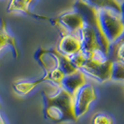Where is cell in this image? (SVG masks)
Returning <instances> with one entry per match:
<instances>
[{
  "label": "cell",
  "instance_id": "cell-1",
  "mask_svg": "<svg viewBox=\"0 0 124 124\" xmlns=\"http://www.w3.org/2000/svg\"><path fill=\"white\" fill-rule=\"evenodd\" d=\"M44 102V117L55 123L76 122L78 118L75 113V97L63 88H58V92L50 95L42 92Z\"/></svg>",
  "mask_w": 124,
  "mask_h": 124
},
{
  "label": "cell",
  "instance_id": "cell-2",
  "mask_svg": "<svg viewBox=\"0 0 124 124\" xmlns=\"http://www.w3.org/2000/svg\"><path fill=\"white\" fill-rule=\"evenodd\" d=\"M74 8L77 12H78L82 16L85 22V24L93 28L94 32L97 34L102 47V50L104 54L106 57H108L110 53L111 43L109 42L103 29L100 19L99 8L89 4L85 0H77L74 4Z\"/></svg>",
  "mask_w": 124,
  "mask_h": 124
},
{
  "label": "cell",
  "instance_id": "cell-3",
  "mask_svg": "<svg viewBox=\"0 0 124 124\" xmlns=\"http://www.w3.org/2000/svg\"><path fill=\"white\" fill-rule=\"evenodd\" d=\"M113 62L112 59L99 51L87 57L80 70L99 82H106L111 80Z\"/></svg>",
  "mask_w": 124,
  "mask_h": 124
},
{
  "label": "cell",
  "instance_id": "cell-4",
  "mask_svg": "<svg viewBox=\"0 0 124 124\" xmlns=\"http://www.w3.org/2000/svg\"><path fill=\"white\" fill-rule=\"evenodd\" d=\"M101 23L106 37L111 44L117 42L124 35V23L120 13L111 8H99Z\"/></svg>",
  "mask_w": 124,
  "mask_h": 124
},
{
  "label": "cell",
  "instance_id": "cell-5",
  "mask_svg": "<svg viewBox=\"0 0 124 124\" xmlns=\"http://www.w3.org/2000/svg\"><path fill=\"white\" fill-rule=\"evenodd\" d=\"M96 100V93L93 85L86 84L75 96V113L78 119L84 116L90 109V106Z\"/></svg>",
  "mask_w": 124,
  "mask_h": 124
},
{
  "label": "cell",
  "instance_id": "cell-6",
  "mask_svg": "<svg viewBox=\"0 0 124 124\" xmlns=\"http://www.w3.org/2000/svg\"><path fill=\"white\" fill-rule=\"evenodd\" d=\"M79 36L82 45V51L87 55V57H90L99 51L103 52L98 36L93 28L85 24L83 29H81L79 32Z\"/></svg>",
  "mask_w": 124,
  "mask_h": 124
},
{
  "label": "cell",
  "instance_id": "cell-7",
  "mask_svg": "<svg viewBox=\"0 0 124 124\" xmlns=\"http://www.w3.org/2000/svg\"><path fill=\"white\" fill-rule=\"evenodd\" d=\"M57 50L67 56H73L82 50L79 34H68L62 36L59 41Z\"/></svg>",
  "mask_w": 124,
  "mask_h": 124
},
{
  "label": "cell",
  "instance_id": "cell-8",
  "mask_svg": "<svg viewBox=\"0 0 124 124\" xmlns=\"http://www.w3.org/2000/svg\"><path fill=\"white\" fill-rule=\"evenodd\" d=\"M58 22L63 25L70 34H79L85 26V22L80 14L76 10L73 12L64 13L57 18Z\"/></svg>",
  "mask_w": 124,
  "mask_h": 124
},
{
  "label": "cell",
  "instance_id": "cell-9",
  "mask_svg": "<svg viewBox=\"0 0 124 124\" xmlns=\"http://www.w3.org/2000/svg\"><path fill=\"white\" fill-rule=\"evenodd\" d=\"M86 84H87V78L85 73L82 72L81 70H78L73 74L66 75L64 77L62 80V88L65 89L75 97L78 92Z\"/></svg>",
  "mask_w": 124,
  "mask_h": 124
},
{
  "label": "cell",
  "instance_id": "cell-10",
  "mask_svg": "<svg viewBox=\"0 0 124 124\" xmlns=\"http://www.w3.org/2000/svg\"><path fill=\"white\" fill-rule=\"evenodd\" d=\"M6 47H10L13 51L14 58L19 57V50L17 48L16 39L7 30L6 21L3 18L0 19V51Z\"/></svg>",
  "mask_w": 124,
  "mask_h": 124
},
{
  "label": "cell",
  "instance_id": "cell-11",
  "mask_svg": "<svg viewBox=\"0 0 124 124\" xmlns=\"http://www.w3.org/2000/svg\"><path fill=\"white\" fill-rule=\"evenodd\" d=\"M49 52L51 53L52 55L55 57L56 61H57V64H58V67L61 68L62 70V72L64 73V75H70L73 74L75 72H77L78 70H80V69H78L71 61L70 57L67 55H64L61 53L57 49H51V50H48Z\"/></svg>",
  "mask_w": 124,
  "mask_h": 124
},
{
  "label": "cell",
  "instance_id": "cell-12",
  "mask_svg": "<svg viewBox=\"0 0 124 124\" xmlns=\"http://www.w3.org/2000/svg\"><path fill=\"white\" fill-rule=\"evenodd\" d=\"M35 58L37 59V62L40 63V65L44 69L45 73L58 67L55 57L51 53H50L48 50L40 49L39 50H37V53L35 54Z\"/></svg>",
  "mask_w": 124,
  "mask_h": 124
},
{
  "label": "cell",
  "instance_id": "cell-13",
  "mask_svg": "<svg viewBox=\"0 0 124 124\" xmlns=\"http://www.w3.org/2000/svg\"><path fill=\"white\" fill-rule=\"evenodd\" d=\"M33 0H10L8 7V12H15V11H20L23 12L27 15H31L34 18L40 19V20H48L50 21V18L44 17V16H39L36 15L29 10V7L31 5Z\"/></svg>",
  "mask_w": 124,
  "mask_h": 124
},
{
  "label": "cell",
  "instance_id": "cell-14",
  "mask_svg": "<svg viewBox=\"0 0 124 124\" xmlns=\"http://www.w3.org/2000/svg\"><path fill=\"white\" fill-rule=\"evenodd\" d=\"M44 81H48L47 77L44 75L43 78L37 79V80L33 81H26V80H20L16 81L13 84V89L17 93L21 94V95H26L28 93H30L35 89L37 88L39 84H41Z\"/></svg>",
  "mask_w": 124,
  "mask_h": 124
},
{
  "label": "cell",
  "instance_id": "cell-15",
  "mask_svg": "<svg viewBox=\"0 0 124 124\" xmlns=\"http://www.w3.org/2000/svg\"><path fill=\"white\" fill-rule=\"evenodd\" d=\"M89 4L96 7L97 8H111L115 11L120 13L121 10V3L118 0H85Z\"/></svg>",
  "mask_w": 124,
  "mask_h": 124
},
{
  "label": "cell",
  "instance_id": "cell-16",
  "mask_svg": "<svg viewBox=\"0 0 124 124\" xmlns=\"http://www.w3.org/2000/svg\"><path fill=\"white\" fill-rule=\"evenodd\" d=\"M45 76L47 77L48 81H50L51 83H53L55 86H57V88H62V80H63L65 75L61 68L56 67V68L52 69L51 71L45 73Z\"/></svg>",
  "mask_w": 124,
  "mask_h": 124
},
{
  "label": "cell",
  "instance_id": "cell-17",
  "mask_svg": "<svg viewBox=\"0 0 124 124\" xmlns=\"http://www.w3.org/2000/svg\"><path fill=\"white\" fill-rule=\"evenodd\" d=\"M111 79L124 81V63L119 61H114L112 66Z\"/></svg>",
  "mask_w": 124,
  "mask_h": 124
},
{
  "label": "cell",
  "instance_id": "cell-18",
  "mask_svg": "<svg viewBox=\"0 0 124 124\" xmlns=\"http://www.w3.org/2000/svg\"><path fill=\"white\" fill-rule=\"evenodd\" d=\"M113 54L115 56V59L113 61H119L124 63V39L117 43L114 48Z\"/></svg>",
  "mask_w": 124,
  "mask_h": 124
},
{
  "label": "cell",
  "instance_id": "cell-19",
  "mask_svg": "<svg viewBox=\"0 0 124 124\" xmlns=\"http://www.w3.org/2000/svg\"><path fill=\"white\" fill-rule=\"evenodd\" d=\"M70 59H71V61H72V62H73V64H74L77 68L80 69L81 66L83 65V63L85 62L86 59H87V55H86V54L82 51V50H81L79 52L76 53L75 55L70 56Z\"/></svg>",
  "mask_w": 124,
  "mask_h": 124
},
{
  "label": "cell",
  "instance_id": "cell-20",
  "mask_svg": "<svg viewBox=\"0 0 124 124\" xmlns=\"http://www.w3.org/2000/svg\"><path fill=\"white\" fill-rule=\"evenodd\" d=\"M92 124H113V119L108 115L99 113L93 118Z\"/></svg>",
  "mask_w": 124,
  "mask_h": 124
},
{
  "label": "cell",
  "instance_id": "cell-21",
  "mask_svg": "<svg viewBox=\"0 0 124 124\" xmlns=\"http://www.w3.org/2000/svg\"><path fill=\"white\" fill-rule=\"evenodd\" d=\"M120 15H121V18H122V21H123V23H124V1L121 3V10H120Z\"/></svg>",
  "mask_w": 124,
  "mask_h": 124
},
{
  "label": "cell",
  "instance_id": "cell-22",
  "mask_svg": "<svg viewBox=\"0 0 124 124\" xmlns=\"http://www.w3.org/2000/svg\"><path fill=\"white\" fill-rule=\"evenodd\" d=\"M0 124H6V122H5V120H4V118H3V117L0 115Z\"/></svg>",
  "mask_w": 124,
  "mask_h": 124
},
{
  "label": "cell",
  "instance_id": "cell-23",
  "mask_svg": "<svg viewBox=\"0 0 124 124\" xmlns=\"http://www.w3.org/2000/svg\"><path fill=\"white\" fill-rule=\"evenodd\" d=\"M0 109H1V106H0Z\"/></svg>",
  "mask_w": 124,
  "mask_h": 124
}]
</instances>
